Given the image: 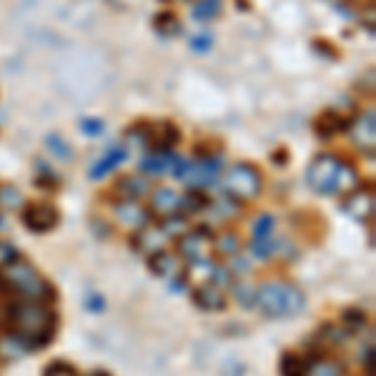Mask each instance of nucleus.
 Wrapping results in <instances>:
<instances>
[{
  "mask_svg": "<svg viewBox=\"0 0 376 376\" xmlns=\"http://www.w3.org/2000/svg\"><path fill=\"white\" fill-rule=\"evenodd\" d=\"M306 181L321 196H334L339 191H354L358 186V174L351 163H347L336 153H321L311 161Z\"/></svg>",
  "mask_w": 376,
  "mask_h": 376,
  "instance_id": "f257e3e1",
  "label": "nucleus"
},
{
  "mask_svg": "<svg viewBox=\"0 0 376 376\" xmlns=\"http://www.w3.org/2000/svg\"><path fill=\"white\" fill-rule=\"evenodd\" d=\"M256 306L269 319H291L299 316L306 306V296L301 288L286 281H269L256 288Z\"/></svg>",
  "mask_w": 376,
  "mask_h": 376,
  "instance_id": "f03ea898",
  "label": "nucleus"
},
{
  "mask_svg": "<svg viewBox=\"0 0 376 376\" xmlns=\"http://www.w3.org/2000/svg\"><path fill=\"white\" fill-rule=\"evenodd\" d=\"M3 276H6L8 286H11V293H20L25 301H38V304H43V301L55 299L53 286H50L48 281L43 279L30 263H23L20 258L13 261L11 266H6Z\"/></svg>",
  "mask_w": 376,
  "mask_h": 376,
  "instance_id": "7ed1b4c3",
  "label": "nucleus"
},
{
  "mask_svg": "<svg viewBox=\"0 0 376 376\" xmlns=\"http://www.w3.org/2000/svg\"><path fill=\"white\" fill-rule=\"evenodd\" d=\"M261 174L251 163H236L223 176V191H226V196L236 198V201L256 198L261 193Z\"/></svg>",
  "mask_w": 376,
  "mask_h": 376,
  "instance_id": "20e7f679",
  "label": "nucleus"
},
{
  "mask_svg": "<svg viewBox=\"0 0 376 376\" xmlns=\"http://www.w3.org/2000/svg\"><path fill=\"white\" fill-rule=\"evenodd\" d=\"M221 158H201V161H183V158H179L171 174L176 179L186 181V183H191L193 188H201V186L214 183L218 179V174H221Z\"/></svg>",
  "mask_w": 376,
  "mask_h": 376,
  "instance_id": "39448f33",
  "label": "nucleus"
},
{
  "mask_svg": "<svg viewBox=\"0 0 376 376\" xmlns=\"http://www.w3.org/2000/svg\"><path fill=\"white\" fill-rule=\"evenodd\" d=\"M20 218H23V223L33 233H46V231H53V228L58 226L60 214L55 206H50V203H28Z\"/></svg>",
  "mask_w": 376,
  "mask_h": 376,
  "instance_id": "423d86ee",
  "label": "nucleus"
},
{
  "mask_svg": "<svg viewBox=\"0 0 376 376\" xmlns=\"http://www.w3.org/2000/svg\"><path fill=\"white\" fill-rule=\"evenodd\" d=\"M374 191L371 188H354V191H349L347 201L341 203V209H344V214H349L351 218H356V221L366 223L374 218Z\"/></svg>",
  "mask_w": 376,
  "mask_h": 376,
  "instance_id": "0eeeda50",
  "label": "nucleus"
},
{
  "mask_svg": "<svg viewBox=\"0 0 376 376\" xmlns=\"http://www.w3.org/2000/svg\"><path fill=\"white\" fill-rule=\"evenodd\" d=\"M349 136H351V141L361 151H369V155L374 153V146H376V116H374V111H366V113L358 116V118L349 125Z\"/></svg>",
  "mask_w": 376,
  "mask_h": 376,
  "instance_id": "6e6552de",
  "label": "nucleus"
},
{
  "mask_svg": "<svg viewBox=\"0 0 376 376\" xmlns=\"http://www.w3.org/2000/svg\"><path fill=\"white\" fill-rule=\"evenodd\" d=\"M116 216H118V221L125 223L128 228H146L151 223V214L144 209V206H138L136 201H120L116 203Z\"/></svg>",
  "mask_w": 376,
  "mask_h": 376,
  "instance_id": "1a4fd4ad",
  "label": "nucleus"
},
{
  "mask_svg": "<svg viewBox=\"0 0 376 376\" xmlns=\"http://www.w3.org/2000/svg\"><path fill=\"white\" fill-rule=\"evenodd\" d=\"M193 304L201 311H221L226 306V296L216 284H203L193 291Z\"/></svg>",
  "mask_w": 376,
  "mask_h": 376,
  "instance_id": "9d476101",
  "label": "nucleus"
},
{
  "mask_svg": "<svg viewBox=\"0 0 376 376\" xmlns=\"http://www.w3.org/2000/svg\"><path fill=\"white\" fill-rule=\"evenodd\" d=\"M125 155H128V151H125V146H113V148H108V153L103 155L101 161L98 163H93V168L88 171V179L90 181H98V179H103L106 174H111L118 163H123L125 161Z\"/></svg>",
  "mask_w": 376,
  "mask_h": 376,
  "instance_id": "9b49d317",
  "label": "nucleus"
},
{
  "mask_svg": "<svg viewBox=\"0 0 376 376\" xmlns=\"http://www.w3.org/2000/svg\"><path fill=\"white\" fill-rule=\"evenodd\" d=\"M166 236L161 233V228H138V236L133 239V246L141 251H146V253H158V251H163V244H166Z\"/></svg>",
  "mask_w": 376,
  "mask_h": 376,
  "instance_id": "f8f14e48",
  "label": "nucleus"
},
{
  "mask_svg": "<svg viewBox=\"0 0 376 376\" xmlns=\"http://www.w3.org/2000/svg\"><path fill=\"white\" fill-rule=\"evenodd\" d=\"M148 266L153 269L155 276H163V279H174L179 274V258L168 251H158V253H151Z\"/></svg>",
  "mask_w": 376,
  "mask_h": 376,
  "instance_id": "ddd939ff",
  "label": "nucleus"
},
{
  "mask_svg": "<svg viewBox=\"0 0 376 376\" xmlns=\"http://www.w3.org/2000/svg\"><path fill=\"white\" fill-rule=\"evenodd\" d=\"M179 206H181V196L174 188H158L153 193V201H151V209L155 214H166V216L179 214Z\"/></svg>",
  "mask_w": 376,
  "mask_h": 376,
  "instance_id": "4468645a",
  "label": "nucleus"
},
{
  "mask_svg": "<svg viewBox=\"0 0 376 376\" xmlns=\"http://www.w3.org/2000/svg\"><path fill=\"white\" fill-rule=\"evenodd\" d=\"M176 161H179V155H174V151H171V153H161V151H158V155L144 158V161H141V168H144V174L161 176V174H166V171H174Z\"/></svg>",
  "mask_w": 376,
  "mask_h": 376,
  "instance_id": "2eb2a0df",
  "label": "nucleus"
},
{
  "mask_svg": "<svg viewBox=\"0 0 376 376\" xmlns=\"http://www.w3.org/2000/svg\"><path fill=\"white\" fill-rule=\"evenodd\" d=\"M179 141H181V131L174 123H163L161 128H158V133L151 136V144L161 151V153H171V151L179 146Z\"/></svg>",
  "mask_w": 376,
  "mask_h": 376,
  "instance_id": "dca6fc26",
  "label": "nucleus"
},
{
  "mask_svg": "<svg viewBox=\"0 0 376 376\" xmlns=\"http://www.w3.org/2000/svg\"><path fill=\"white\" fill-rule=\"evenodd\" d=\"M148 179L144 176H125V179L118 181V191L120 196H125L128 201H138V198H144L148 193Z\"/></svg>",
  "mask_w": 376,
  "mask_h": 376,
  "instance_id": "f3484780",
  "label": "nucleus"
},
{
  "mask_svg": "<svg viewBox=\"0 0 376 376\" xmlns=\"http://www.w3.org/2000/svg\"><path fill=\"white\" fill-rule=\"evenodd\" d=\"M206 241H209V239H203L198 231L183 233V236H181V256H183L186 261H198V258L203 256Z\"/></svg>",
  "mask_w": 376,
  "mask_h": 376,
  "instance_id": "a211bd4d",
  "label": "nucleus"
},
{
  "mask_svg": "<svg viewBox=\"0 0 376 376\" xmlns=\"http://www.w3.org/2000/svg\"><path fill=\"white\" fill-rule=\"evenodd\" d=\"M211 206V198L206 196V191H201V188H191V191L186 193V196H181V206L179 211H188V214H198V211L209 209Z\"/></svg>",
  "mask_w": 376,
  "mask_h": 376,
  "instance_id": "6ab92c4d",
  "label": "nucleus"
},
{
  "mask_svg": "<svg viewBox=\"0 0 376 376\" xmlns=\"http://www.w3.org/2000/svg\"><path fill=\"white\" fill-rule=\"evenodd\" d=\"M349 128V120L339 113V111H326V113L319 118V133L321 136H331V133H339V131H347Z\"/></svg>",
  "mask_w": 376,
  "mask_h": 376,
  "instance_id": "aec40b11",
  "label": "nucleus"
},
{
  "mask_svg": "<svg viewBox=\"0 0 376 376\" xmlns=\"http://www.w3.org/2000/svg\"><path fill=\"white\" fill-rule=\"evenodd\" d=\"M306 366H309V361L296 351H286L281 356V376H304Z\"/></svg>",
  "mask_w": 376,
  "mask_h": 376,
  "instance_id": "412c9836",
  "label": "nucleus"
},
{
  "mask_svg": "<svg viewBox=\"0 0 376 376\" xmlns=\"http://www.w3.org/2000/svg\"><path fill=\"white\" fill-rule=\"evenodd\" d=\"M304 376H341V364L331 361V358H311L309 366H306Z\"/></svg>",
  "mask_w": 376,
  "mask_h": 376,
  "instance_id": "4be33fe9",
  "label": "nucleus"
},
{
  "mask_svg": "<svg viewBox=\"0 0 376 376\" xmlns=\"http://www.w3.org/2000/svg\"><path fill=\"white\" fill-rule=\"evenodd\" d=\"M218 13H221V0H198L196 8H193V18L201 20V23H209Z\"/></svg>",
  "mask_w": 376,
  "mask_h": 376,
  "instance_id": "5701e85b",
  "label": "nucleus"
},
{
  "mask_svg": "<svg viewBox=\"0 0 376 376\" xmlns=\"http://www.w3.org/2000/svg\"><path fill=\"white\" fill-rule=\"evenodd\" d=\"M23 206V193L15 186H0V209L15 211Z\"/></svg>",
  "mask_w": 376,
  "mask_h": 376,
  "instance_id": "b1692460",
  "label": "nucleus"
},
{
  "mask_svg": "<svg viewBox=\"0 0 376 376\" xmlns=\"http://www.w3.org/2000/svg\"><path fill=\"white\" fill-rule=\"evenodd\" d=\"M161 233L166 236V239H171V236H183V233H188V221H186L181 214L166 216V221H163V226H161Z\"/></svg>",
  "mask_w": 376,
  "mask_h": 376,
  "instance_id": "393cba45",
  "label": "nucleus"
},
{
  "mask_svg": "<svg viewBox=\"0 0 376 376\" xmlns=\"http://www.w3.org/2000/svg\"><path fill=\"white\" fill-rule=\"evenodd\" d=\"M46 146H48L50 151H53L58 158H66V161H73V151H71V144L68 141H63V138L58 136V133H50L48 138H46Z\"/></svg>",
  "mask_w": 376,
  "mask_h": 376,
  "instance_id": "a878e982",
  "label": "nucleus"
},
{
  "mask_svg": "<svg viewBox=\"0 0 376 376\" xmlns=\"http://www.w3.org/2000/svg\"><path fill=\"white\" fill-rule=\"evenodd\" d=\"M341 319H344V323H347L349 334H351V331H361V328L366 326V314L361 309H344Z\"/></svg>",
  "mask_w": 376,
  "mask_h": 376,
  "instance_id": "bb28decb",
  "label": "nucleus"
},
{
  "mask_svg": "<svg viewBox=\"0 0 376 376\" xmlns=\"http://www.w3.org/2000/svg\"><path fill=\"white\" fill-rule=\"evenodd\" d=\"M271 231H274V216L261 214L253 223V239H269Z\"/></svg>",
  "mask_w": 376,
  "mask_h": 376,
  "instance_id": "cd10ccee",
  "label": "nucleus"
},
{
  "mask_svg": "<svg viewBox=\"0 0 376 376\" xmlns=\"http://www.w3.org/2000/svg\"><path fill=\"white\" fill-rule=\"evenodd\" d=\"M233 293H236V301H239L244 309H251V306H256V291L246 284H236L233 286Z\"/></svg>",
  "mask_w": 376,
  "mask_h": 376,
  "instance_id": "c85d7f7f",
  "label": "nucleus"
},
{
  "mask_svg": "<svg viewBox=\"0 0 376 376\" xmlns=\"http://www.w3.org/2000/svg\"><path fill=\"white\" fill-rule=\"evenodd\" d=\"M155 28L161 30V33H176L179 30V20H176L174 13H161L155 18Z\"/></svg>",
  "mask_w": 376,
  "mask_h": 376,
  "instance_id": "c756f323",
  "label": "nucleus"
},
{
  "mask_svg": "<svg viewBox=\"0 0 376 376\" xmlns=\"http://www.w3.org/2000/svg\"><path fill=\"white\" fill-rule=\"evenodd\" d=\"M216 209H218V216H223V218H233V216L239 214V203H236V198L226 196L216 203Z\"/></svg>",
  "mask_w": 376,
  "mask_h": 376,
  "instance_id": "7c9ffc66",
  "label": "nucleus"
},
{
  "mask_svg": "<svg viewBox=\"0 0 376 376\" xmlns=\"http://www.w3.org/2000/svg\"><path fill=\"white\" fill-rule=\"evenodd\" d=\"M251 253L258 258H269L271 253H274V244H271L269 239H253V244H251Z\"/></svg>",
  "mask_w": 376,
  "mask_h": 376,
  "instance_id": "2f4dec72",
  "label": "nucleus"
},
{
  "mask_svg": "<svg viewBox=\"0 0 376 376\" xmlns=\"http://www.w3.org/2000/svg\"><path fill=\"white\" fill-rule=\"evenodd\" d=\"M18 249L13 244H0V266L6 269V266H11L13 261H18Z\"/></svg>",
  "mask_w": 376,
  "mask_h": 376,
  "instance_id": "473e14b6",
  "label": "nucleus"
},
{
  "mask_svg": "<svg viewBox=\"0 0 376 376\" xmlns=\"http://www.w3.org/2000/svg\"><path fill=\"white\" fill-rule=\"evenodd\" d=\"M128 141L138 144L141 148H146V146H151V131H146V128H131V131H128Z\"/></svg>",
  "mask_w": 376,
  "mask_h": 376,
  "instance_id": "72a5a7b5",
  "label": "nucleus"
},
{
  "mask_svg": "<svg viewBox=\"0 0 376 376\" xmlns=\"http://www.w3.org/2000/svg\"><path fill=\"white\" fill-rule=\"evenodd\" d=\"M103 120H98V118H85V120H81V131L85 133V136H101L103 133Z\"/></svg>",
  "mask_w": 376,
  "mask_h": 376,
  "instance_id": "f704fd0d",
  "label": "nucleus"
},
{
  "mask_svg": "<svg viewBox=\"0 0 376 376\" xmlns=\"http://www.w3.org/2000/svg\"><path fill=\"white\" fill-rule=\"evenodd\" d=\"M43 376H78V374H76V369H73V366L63 364V361H53V364L46 369V374H43Z\"/></svg>",
  "mask_w": 376,
  "mask_h": 376,
  "instance_id": "c9c22d12",
  "label": "nucleus"
},
{
  "mask_svg": "<svg viewBox=\"0 0 376 376\" xmlns=\"http://www.w3.org/2000/svg\"><path fill=\"white\" fill-rule=\"evenodd\" d=\"M236 249H239L236 233H226V236L218 239V251H221V253H236Z\"/></svg>",
  "mask_w": 376,
  "mask_h": 376,
  "instance_id": "e433bc0d",
  "label": "nucleus"
},
{
  "mask_svg": "<svg viewBox=\"0 0 376 376\" xmlns=\"http://www.w3.org/2000/svg\"><path fill=\"white\" fill-rule=\"evenodd\" d=\"M211 276H214V284H216V286H218V288H221V286H228V284H231V281H233L231 271L223 269V266H214Z\"/></svg>",
  "mask_w": 376,
  "mask_h": 376,
  "instance_id": "4c0bfd02",
  "label": "nucleus"
},
{
  "mask_svg": "<svg viewBox=\"0 0 376 376\" xmlns=\"http://www.w3.org/2000/svg\"><path fill=\"white\" fill-rule=\"evenodd\" d=\"M191 48L196 50V53H203V50H209V48H211V36H206V33H203V36L193 38V41H191Z\"/></svg>",
  "mask_w": 376,
  "mask_h": 376,
  "instance_id": "58836bf2",
  "label": "nucleus"
},
{
  "mask_svg": "<svg viewBox=\"0 0 376 376\" xmlns=\"http://www.w3.org/2000/svg\"><path fill=\"white\" fill-rule=\"evenodd\" d=\"M85 306H88L90 311H96V314H98V311L106 309V301H103L101 296H98V293H90L88 299H85Z\"/></svg>",
  "mask_w": 376,
  "mask_h": 376,
  "instance_id": "ea45409f",
  "label": "nucleus"
},
{
  "mask_svg": "<svg viewBox=\"0 0 376 376\" xmlns=\"http://www.w3.org/2000/svg\"><path fill=\"white\" fill-rule=\"evenodd\" d=\"M364 366H366V371H374V347H369L366 349V354H364Z\"/></svg>",
  "mask_w": 376,
  "mask_h": 376,
  "instance_id": "a19ab883",
  "label": "nucleus"
},
{
  "mask_svg": "<svg viewBox=\"0 0 376 376\" xmlns=\"http://www.w3.org/2000/svg\"><path fill=\"white\" fill-rule=\"evenodd\" d=\"M233 266H236V274H246L249 271V261H244V258H233Z\"/></svg>",
  "mask_w": 376,
  "mask_h": 376,
  "instance_id": "79ce46f5",
  "label": "nucleus"
},
{
  "mask_svg": "<svg viewBox=\"0 0 376 376\" xmlns=\"http://www.w3.org/2000/svg\"><path fill=\"white\" fill-rule=\"evenodd\" d=\"M93 376H108V374H103V371H96V374H93Z\"/></svg>",
  "mask_w": 376,
  "mask_h": 376,
  "instance_id": "37998d69",
  "label": "nucleus"
}]
</instances>
